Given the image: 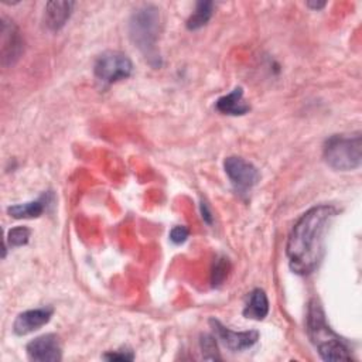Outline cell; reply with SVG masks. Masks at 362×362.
I'll use <instances>...</instances> for the list:
<instances>
[{
	"label": "cell",
	"instance_id": "cell-1",
	"mask_svg": "<svg viewBox=\"0 0 362 362\" xmlns=\"http://www.w3.org/2000/svg\"><path fill=\"white\" fill-rule=\"evenodd\" d=\"M335 215V206L317 205L296 222L286 246L288 264L294 273L310 274L317 269L324 256V235Z\"/></svg>",
	"mask_w": 362,
	"mask_h": 362
},
{
	"label": "cell",
	"instance_id": "cell-2",
	"mask_svg": "<svg viewBox=\"0 0 362 362\" xmlns=\"http://www.w3.org/2000/svg\"><path fill=\"white\" fill-rule=\"evenodd\" d=\"M307 332L324 361H349L346 344L329 328L325 314L317 300H311L307 311Z\"/></svg>",
	"mask_w": 362,
	"mask_h": 362
},
{
	"label": "cell",
	"instance_id": "cell-3",
	"mask_svg": "<svg viewBox=\"0 0 362 362\" xmlns=\"http://www.w3.org/2000/svg\"><path fill=\"white\" fill-rule=\"evenodd\" d=\"M160 28V10L151 4L137 8L129 23L132 41L148 59L153 66H160L161 58L157 52L156 42Z\"/></svg>",
	"mask_w": 362,
	"mask_h": 362
},
{
	"label": "cell",
	"instance_id": "cell-4",
	"mask_svg": "<svg viewBox=\"0 0 362 362\" xmlns=\"http://www.w3.org/2000/svg\"><path fill=\"white\" fill-rule=\"evenodd\" d=\"M322 157L331 168L338 171H349L358 168L362 160L361 134H334L328 137L322 147Z\"/></svg>",
	"mask_w": 362,
	"mask_h": 362
},
{
	"label": "cell",
	"instance_id": "cell-5",
	"mask_svg": "<svg viewBox=\"0 0 362 362\" xmlns=\"http://www.w3.org/2000/svg\"><path fill=\"white\" fill-rule=\"evenodd\" d=\"M93 72L100 82L113 83L129 78L133 72V64L127 55L119 51H106L98 57Z\"/></svg>",
	"mask_w": 362,
	"mask_h": 362
},
{
	"label": "cell",
	"instance_id": "cell-6",
	"mask_svg": "<svg viewBox=\"0 0 362 362\" xmlns=\"http://www.w3.org/2000/svg\"><path fill=\"white\" fill-rule=\"evenodd\" d=\"M0 37L1 65L8 66L16 64L24 51V41L17 25L4 16L0 20Z\"/></svg>",
	"mask_w": 362,
	"mask_h": 362
},
{
	"label": "cell",
	"instance_id": "cell-7",
	"mask_svg": "<svg viewBox=\"0 0 362 362\" xmlns=\"http://www.w3.org/2000/svg\"><path fill=\"white\" fill-rule=\"evenodd\" d=\"M223 168L229 180L232 181V184L240 191L250 189L253 185L257 184L260 178L259 170L252 163L243 160L242 157L230 156L225 158Z\"/></svg>",
	"mask_w": 362,
	"mask_h": 362
},
{
	"label": "cell",
	"instance_id": "cell-8",
	"mask_svg": "<svg viewBox=\"0 0 362 362\" xmlns=\"http://www.w3.org/2000/svg\"><path fill=\"white\" fill-rule=\"evenodd\" d=\"M209 324L214 329L215 337H218L222 344L230 351H243L253 346L259 339V332L255 329L250 331H232L222 325L218 320L211 318Z\"/></svg>",
	"mask_w": 362,
	"mask_h": 362
},
{
	"label": "cell",
	"instance_id": "cell-9",
	"mask_svg": "<svg viewBox=\"0 0 362 362\" xmlns=\"http://www.w3.org/2000/svg\"><path fill=\"white\" fill-rule=\"evenodd\" d=\"M27 355L31 361L55 362L61 359V344L57 335L45 334L37 337L27 345Z\"/></svg>",
	"mask_w": 362,
	"mask_h": 362
},
{
	"label": "cell",
	"instance_id": "cell-10",
	"mask_svg": "<svg viewBox=\"0 0 362 362\" xmlns=\"http://www.w3.org/2000/svg\"><path fill=\"white\" fill-rule=\"evenodd\" d=\"M54 310L51 307H41V308H34L24 311L17 315L13 324V331L17 335H27L42 325H45L51 317H52Z\"/></svg>",
	"mask_w": 362,
	"mask_h": 362
},
{
	"label": "cell",
	"instance_id": "cell-11",
	"mask_svg": "<svg viewBox=\"0 0 362 362\" xmlns=\"http://www.w3.org/2000/svg\"><path fill=\"white\" fill-rule=\"evenodd\" d=\"M74 1H48L45 4L44 24L51 31L61 30L72 14Z\"/></svg>",
	"mask_w": 362,
	"mask_h": 362
},
{
	"label": "cell",
	"instance_id": "cell-12",
	"mask_svg": "<svg viewBox=\"0 0 362 362\" xmlns=\"http://www.w3.org/2000/svg\"><path fill=\"white\" fill-rule=\"evenodd\" d=\"M51 201H52V194L45 192L35 201H30V202H25V204H18V205L8 206L7 212H8L10 216H13L16 219L38 218L47 209V206L51 204Z\"/></svg>",
	"mask_w": 362,
	"mask_h": 362
},
{
	"label": "cell",
	"instance_id": "cell-13",
	"mask_svg": "<svg viewBox=\"0 0 362 362\" xmlns=\"http://www.w3.org/2000/svg\"><path fill=\"white\" fill-rule=\"evenodd\" d=\"M215 109L223 115L242 116L249 112L250 106L243 102V89L238 86L230 93L219 98L215 102Z\"/></svg>",
	"mask_w": 362,
	"mask_h": 362
},
{
	"label": "cell",
	"instance_id": "cell-14",
	"mask_svg": "<svg viewBox=\"0 0 362 362\" xmlns=\"http://www.w3.org/2000/svg\"><path fill=\"white\" fill-rule=\"evenodd\" d=\"M269 314V300L263 290L255 288L243 310V315L250 320H263Z\"/></svg>",
	"mask_w": 362,
	"mask_h": 362
},
{
	"label": "cell",
	"instance_id": "cell-15",
	"mask_svg": "<svg viewBox=\"0 0 362 362\" xmlns=\"http://www.w3.org/2000/svg\"><path fill=\"white\" fill-rule=\"evenodd\" d=\"M214 13V3L212 1H198L194 13L187 20L188 30H198L204 27Z\"/></svg>",
	"mask_w": 362,
	"mask_h": 362
},
{
	"label": "cell",
	"instance_id": "cell-16",
	"mask_svg": "<svg viewBox=\"0 0 362 362\" xmlns=\"http://www.w3.org/2000/svg\"><path fill=\"white\" fill-rule=\"evenodd\" d=\"M199 345H201V352H202L204 359H208V361L221 359V355L218 354L215 338L212 335H208V334L201 335Z\"/></svg>",
	"mask_w": 362,
	"mask_h": 362
},
{
	"label": "cell",
	"instance_id": "cell-17",
	"mask_svg": "<svg viewBox=\"0 0 362 362\" xmlns=\"http://www.w3.org/2000/svg\"><path fill=\"white\" fill-rule=\"evenodd\" d=\"M30 235H31V230L28 228H25V226H16V228H11L8 230L7 242L13 247L23 246V245H25L28 242Z\"/></svg>",
	"mask_w": 362,
	"mask_h": 362
},
{
	"label": "cell",
	"instance_id": "cell-18",
	"mask_svg": "<svg viewBox=\"0 0 362 362\" xmlns=\"http://www.w3.org/2000/svg\"><path fill=\"white\" fill-rule=\"evenodd\" d=\"M228 270H229V262L226 257H219L216 259L214 269H212V284L214 286H219L222 284V281L226 279L228 276Z\"/></svg>",
	"mask_w": 362,
	"mask_h": 362
},
{
	"label": "cell",
	"instance_id": "cell-19",
	"mask_svg": "<svg viewBox=\"0 0 362 362\" xmlns=\"http://www.w3.org/2000/svg\"><path fill=\"white\" fill-rule=\"evenodd\" d=\"M188 229L185 226H174L170 232V239L173 243L175 245H180V243H184L188 238Z\"/></svg>",
	"mask_w": 362,
	"mask_h": 362
},
{
	"label": "cell",
	"instance_id": "cell-20",
	"mask_svg": "<svg viewBox=\"0 0 362 362\" xmlns=\"http://www.w3.org/2000/svg\"><path fill=\"white\" fill-rule=\"evenodd\" d=\"M103 359H107V361H132L133 359V354L129 352V351H124V352L116 351V352L105 354Z\"/></svg>",
	"mask_w": 362,
	"mask_h": 362
},
{
	"label": "cell",
	"instance_id": "cell-21",
	"mask_svg": "<svg viewBox=\"0 0 362 362\" xmlns=\"http://www.w3.org/2000/svg\"><path fill=\"white\" fill-rule=\"evenodd\" d=\"M201 214L206 223H212V215H211V211H209L206 202H201Z\"/></svg>",
	"mask_w": 362,
	"mask_h": 362
},
{
	"label": "cell",
	"instance_id": "cell-22",
	"mask_svg": "<svg viewBox=\"0 0 362 362\" xmlns=\"http://www.w3.org/2000/svg\"><path fill=\"white\" fill-rule=\"evenodd\" d=\"M307 6L308 7H313V8H315V10H318V8H322L324 6H325V3H307Z\"/></svg>",
	"mask_w": 362,
	"mask_h": 362
}]
</instances>
